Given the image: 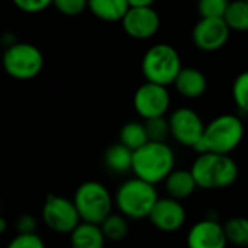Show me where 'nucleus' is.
<instances>
[{
	"instance_id": "obj_2",
	"label": "nucleus",
	"mask_w": 248,
	"mask_h": 248,
	"mask_svg": "<svg viewBox=\"0 0 248 248\" xmlns=\"http://www.w3.org/2000/svg\"><path fill=\"white\" fill-rule=\"evenodd\" d=\"M244 138V124L240 116L232 113L219 115L205 125L202 138L193 147L198 154L214 153L230 155L237 150Z\"/></svg>"
},
{
	"instance_id": "obj_35",
	"label": "nucleus",
	"mask_w": 248,
	"mask_h": 248,
	"mask_svg": "<svg viewBox=\"0 0 248 248\" xmlns=\"http://www.w3.org/2000/svg\"><path fill=\"white\" fill-rule=\"evenodd\" d=\"M0 55H1V52H0Z\"/></svg>"
},
{
	"instance_id": "obj_9",
	"label": "nucleus",
	"mask_w": 248,
	"mask_h": 248,
	"mask_svg": "<svg viewBox=\"0 0 248 248\" xmlns=\"http://www.w3.org/2000/svg\"><path fill=\"white\" fill-rule=\"evenodd\" d=\"M170 137L182 147L192 148L202 138L205 124L198 112L190 108H179L167 118Z\"/></svg>"
},
{
	"instance_id": "obj_23",
	"label": "nucleus",
	"mask_w": 248,
	"mask_h": 248,
	"mask_svg": "<svg viewBox=\"0 0 248 248\" xmlns=\"http://www.w3.org/2000/svg\"><path fill=\"white\" fill-rule=\"evenodd\" d=\"M222 230L228 244L241 248L248 246V221L244 217L230 218L222 225Z\"/></svg>"
},
{
	"instance_id": "obj_5",
	"label": "nucleus",
	"mask_w": 248,
	"mask_h": 248,
	"mask_svg": "<svg viewBox=\"0 0 248 248\" xmlns=\"http://www.w3.org/2000/svg\"><path fill=\"white\" fill-rule=\"evenodd\" d=\"M71 201L81 222L99 225L113 211V195L103 183L96 180L81 183Z\"/></svg>"
},
{
	"instance_id": "obj_33",
	"label": "nucleus",
	"mask_w": 248,
	"mask_h": 248,
	"mask_svg": "<svg viewBox=\"0 0 248 248\" xmlns=\"http://www.w3.org/2000/svg\"><path fill=\"white\" fill-rule=\"evenodd\" d=\"M0 211H1V206H0Z\"/></svg>"
},
{
	"instance_id": "obj_16",
	"label": "nucleus",
	"mask_w": 248,
	"mask_h": 248,
	"mask_svg": "<svg viewBox=\"0 0 248 248\" xmlns=\"http://www.w3.org/2000/svg\"><path fill=\"white\" fill-rule=\"evenodd\" d=\"M164 189L169 198L176 199L179 202L190 198L198 186L195 183V179L187 169H174L166 179H164Z\"/></svg>"
},
{
	"instance_id": "obj_26",
	"label": "nucleus",
	"mask_w": 248,
	"mask_h": 248,
	"mask_svg": "<svg viewBox=\"0 0 248 248\" xmlns=\"http://www.w3.org/2000/svg\"><path fill=\"white\" fill-rule=\"evenodd\" d=\"M230 0H198V12L201 17H221Z\"/></svg>"
},
{
	"instance_id": "obj_31",
	"label": "nucleus",
	"mask_w": 248,
	"mask_h": 248,
	"mask_svg": "<svg viewBox=\"0 0 248 248\" xmlns=\"http://www.w3.org/2000/svg\"><path fill=\"white\" fill-rule=\"evenodd\" d=\"M129 7H153L155 0H126Z\"/></svg>"
},
{
	"instance_id": "obj_10",
	"label": "nucleus",
	"mask_w": 248,
	"mask_h": 248,
	"mask_svg": "<svg viewBox=\"0 0 248 248\" xmlns=\"http://www.w3.org/2000/svg\"><path fill=\"white\" fill-rule=\"evenodd\" d=\"M134 109L144 119L166 116L170 109L171 97L170 92L164 86L145 81L134 94Z\"/></svg>"
},
{
	"instance_id": "obj_28",
	"label": "nucleus",
	"mask_w": 248,
	"mask_h": 248,
	"mask_svg": "<svg viewBox=\"0 0 248 248\" xmlns=\"http://www.w3.org/2000/svg\"><path fill=\"white\" fill-rule=\"evenodd\" d=\"M52 6L65 16H78L87 9V0H52Z\"/></svg>"
},
{
	"instance_id": "obj_30",
	"label": "nucleus",
	"mask_w": 248,
	"mask_h": 248,
	"mask_svg": "<svg viewBox=\"0 0 248 248\" xmlns=\"http://www.w3.org/2000/svg\"><path fill=\"white\" fill-rule=\"evenodd\" d=\"M36 227H38V222L32 214H22L15 221L16 234H35Z\"/></svg>"
},
{
	"instance_id": "obj_27",
	"label": "nucleus",
	"mask_w": 248,
	"mask_h": 248,
	"mask_svg": "<svg viewBox=\"0 0 248 248\" xmlns=\"http://www.w3.org/2000/svg\"><path fill=\"white\" fill-rule=\"evenodd\" d=\"M6 248H46L44 240L35 234H16Z\"/></svg>"
},
{
	"instance_id": "obj_34",
	"label": "nucleus",
	"mask_w": 248,
	"mask_h": 248,
	"mask_svg": "<svg viewBox=\"0 0 248 248\" xmlns=\"http://www.w3.org/2000/svg\"><path fill=\"white\" fill-rule=\"evenodd\" d=\"M244 1H248V0H244Z\"/></svg>"
},
{
	"instance_id": "obj_15",
	"label": "nucleus",
	"mask_w": 248,
	"mask_h": 248,
	"mask_svg": "<svg viewBox=\"0 0 248 248\" xmlns=\"http://www.w3.org/2000/svg\"><path fill=\"white\" fill-rule=\"evenodd\" d=\"M173 86L186 99H198L205 94L208 89V80L205 74L195 67H182Z\"/></svg>"
},
{
	"instance_id": "obj_13",
	"label": "nucleus",
	"mask_w": 248,
	"mask_h": 248,
	"mask_svg": "<svg viewBox=\"0 0 248 248\" xmlns=\"http://www.w3.org/2000/svg\"><path fill=\"white\" fill-rule=\"evenodd\" d=\"M122 28L134 39H150L160 29V15L153 7H129L121 19Z\"/></svg>"
},
{
	"instance_id": "obj_22",
	"label": "nucleus",
	"mask_w": 248,
	"mask_h": 248,
	"mask_svg": "<svg viewBox=\"0 0 248 248\" xmlns=\"http://www.w3.org/2000/svg\"><path fill=\"white\" fill-rule=\"evenodd\" d=\"M145 142H148V138H147L144 124L131 121V122H126L121 128V131H119V144L126 147L128 150L135 151L140 147H142Z\"/></svg>"
},
{
	"instance_id": "obj_21",
	"label": "nucleus",
	"mask_w": 248,
	"mask_h": 248,
	"mask_svg": "<svg viewBox=\"0 0 248 248\" xmlns=\"http://www.w3.org/2000/svg\"><path fill=\"white\" fill-rule=\"evenodd\" d=\"M222 20L228 26L230 31L244 32L248 29V1L244 0H234L230 1Z\"/></svg>"
},
{
	"instance_id": "obj_7",
	"label": "nucleus",
	"mask_w": 248,
	"mask_h": 248,
	"mask_svg": "<svg viewBox=\"0 0 248 248\" xmlns=\"http://www.w3.org/2000/svg\"><path fill=\"white\" fill-rule=\"evenodd\" d=\"M0 61L6 74L19 81H28L39 76L44 68L41 49L29 42H15L4 48Z\"/></svg>"
},
{
	"instance_id": "obj_1",
	"label": "nucleus",
	"mask_w": 248,
	"mask_h": 248,
	"mask_svg": "<svg viewBox=\"0 0 248 248\" xmlns=\"http://www.w3.org/2000/svg\"><path fill=\"white\" fill-rule=\"evenodd\" d=\"M176 169V154L167 142L148 141L132 151L131 173L134 177L153 186L163 183Z\"/></svg>"
},
{
	"instance_id": "obj_25",
	"label": "nucleus",
	"mask_w": 248,
	"mask_h": 248,
	"mask_svg": "<svg viewBox=\"0 0 248 248\" xmlns=\"http://www.w3.org/2000/svg\"><path fill=\"white\" fill-rule=\"evenodd\" d=\"M232 100L235 103V106L246 113L248 109V73H241L240 76H237V78L234 80L232 84Z\"/></svg>"
},
{
	"instance_id": "obj_12",
	"label": "nucleus",
	"mask_w": 248,
	"mask_h": 248,
	"mask_svg": "<svg viewBox=\"0 0 248 248\" xmlns=\"http://www.w3.org/2000/svg\"><path fill=\"white\" fill-rule=\"evenodd\" d=\"M231 31L221 17H201L192 31V41L201 51L212 52L227 45Z\"/></svg>"
},
{
	"instance_id": "obj_4",
	"label": "nucleus",
	"mask_w": 248,
	"mask_h": 248,
	"mask_svg": "<svg viewBox=\"0 0 248 248\" xmlns=\"http://www.w3.org/2000/svg\"><path fill=\"white\" fill-rule=\"evenodd\" d=\"M158 198L155 186L132 177L118 186L113 195V206L128 221H141L148 218Z\"/></svg>"
},
{
	"instance_id": "obj_17",
	"label": "nucleus",
	"mask_w": 248,
	"mask_h": 248,
	"mask_svg": "<svg viewBox=\"0 0 248 248\" xmlns=\"http://www.w3.org/2000/svg\"><path fill=\"white\" fill-rule=\"evenodd\" d=\"M70 248H105L106 240L99 225L80 222L70 234Z\"/></svg>"
},
{
	"instance_id": "obj_3",
	"label": "nucleus",
	"mask_w": 248,
	"mask_h": 248,
	"mask_svg": "<svg viewBox=\"0 0 248 248\" xmlns=\"http://www.w3.org/2000/svg\"><path fill=\"white\" fill-rule=\"evenodd\" d=\"M198 189L219 190L232 186L240 174L237 161L231 155L205 153L198 154L189 169Z\"/></svg>"
},
{
	"instance_id": "obj_11",
	"label": "nucleus",
	"mask_w": 248,
	"mask_h": 248,
	"mask_svg": "<svg viewBox=\"0 0 248 248\" xmlns=\"http://www.w3.org/2000/svg\"><path fill=\"white\" fill-rule=\"evenodd\" d=\"M147 219L161 232H176L185 227L187 212L182 202L166 196L157 199Z\"/></svg>"
},
{
	"instance_id": "obj_6",
	"label": "nucleus",
	"mask_w": 248,
	"mask_h": 248,
	"mask_svg": "<svg viewBox=\"0 0 248 248\" xmlns=\"http://www.w3.org/2000/svg\"><path fill=\"white\" fill-rule=\"evenodd\" d=\"M182 58L177 49L169 44H155L142 57L141 70L148 83L170 86L182 70Z\"/></svg>"
},
{
	"instance_id": "obj_24",
	"label": "nucleus",
	"mask_w": 248,
	"mask_h": 248,
	"mask_svg": "<svg viewBox=\"0 0 248 248\" xmlns=\"http://www.w3.org/2000/svg\"><path fill=\"white\" fill-rule=\"evenodd\" d=\"M144 128H145L148 141L167 142V138H170L169 122H167V118L166 116L151 118V119L144 121Z\"/></svg>"
},
{
	"instance_id": "obj_29",
	"label": "nucleus",
	"mask_w": 248,
	"mask_h": 248,
	"mask_svg": "<svg viewBox=\"0 0 248 248\" xmlns=\"http://www.w3.org/2000/svg\"><path fill=\"white\" fill-rule=\"evenodd\" d=\"M13 4L23 13H39L52 4V0H12Z\"/></svg>"
},
{
	"instance_id": "obj_18",
	"label": "nucleus",
	"mask_w": 248,
	"mask_h": 248,
	"mask_svg": "<svg viewBox=\"0 0 248 248\" xmlns=\"http://www.w3.org/2000/svg\"><path fill=\"white\" fill-rule=\"evenodd\" d=\"M103 164L108 171L122 176L131 173L132 166V151L124 147L122 144L116 142L106 148L103 154Z\"/></svg>"
},
{
	"instance_id": "obj_32",
	"label": "nucleus",
	"mask_w": 248,
	"mask_h": 248,
	"mask_svg": "<svg viewBox=\"0 0 248 248\" xmlns=\"http://www.w3.org/2000/svg\"><path fill=\"white\" fill-rule=\"evenodd\" d=\"M6 230H7V221L0 215V235H1V234H4V232H6Z\"/></svg>"
},
{
	"instance_id": "obj_14",
	"label": "nucleus",
	"mask_w": 248,
	"mask_h": 248,
	"mask_svg": "<svg viewBox=\"0 0 248 248\" xmlns=\"http://www.w3.org/2000/svg\"><path fill=\"white\" fill-rule=\"evenodd\" d=\"M186 246L187 248H227L228 243L222 224L214 218L195 222L186 235Z\"/></svg>"
},
{
	"instance_id": "obj_20",
	"label": "nucleus",
	"mask_w": 248,
	"mask_h": 248,
	"mask_svg": "<svg viewBox=\"0 0 248 248\" xmlns=\"http://www.w3.org/2000/svg\"><path fill=\"white\" fill-rule=\"evenodd\" d=\"M99 228L106 241L119 243L125 240L129 234V221L121 214L112 212L99 224Z\"/></svg>"
},
{
	"instance_id": "obj_19",
	"label": "nucleus",
	"mask_w": 248,
	"mask_h": 248,
	"mask_svg": "<svg viewBox=\"0 0 248 248\" xmlns=\"http://www.w3.org/2000/svg\"><path fill=\"white\" fill-rule=\"evenodd\" d=\"M87 9L103 22H119L129 6L126 0H87Z\"/></svg>"
},
{
	"instance_id": "obj_8",
	"label": "nucleus",
	"mask_w": 248,
	"mask_h": 248,
	"mask_svg": "<svg viewBox=\"0 0 248 248\" xmlns=\"http://www.w3.org/2000/svg\"><path fill=\"white\" fill-rule=\"evenodd\" d=\"M44 225L55 234H70L81 221L71 199L48 195L41 211Z\"/></svg>"
}]
</instances>
